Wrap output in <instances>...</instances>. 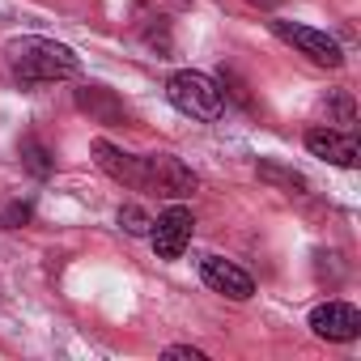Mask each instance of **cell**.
Wrapping results in <instances>:
<instances>
[{
    "instance_id": "cell-1",
    "label": "cell",
    "mask_w": 361,
    "mask_h": 361,
    "mask_svg": "<svg viewBox=\"0 0 361 361\" xmlns=\"http://www.w3.org/2000/svg\"><path fill=\"white\" fill-rule=\"evenodd\" d=\"M5 56L22 85H51V81H68L81 73V60L73 56V47H64L56 39H39V35L13 39L5 47Z\"/></svg>"
},
{
    "instance_id": "cell-2",
    "label": "cell",
    "mask_w": 361,
    "mask_h": 361,
    "mask_svg": "<svg viewBox=\"0 0 361 361\" xmlns=\"http://www.w3.org/2000/svg\"><path fill=\"white\" fill-rule=\"evenodd\" d=\"M166 98L174 111H183L200 123H217L221 111H226V94L221 85L209 77V73H196V68H183V73H174L166 81Z\"/></svg>"
},
{
    "instance_id": "cell-3",
    "label": "cell",
    "mask_w": 361,
    "mask_h": 361,
    "mask_svg": "<svg viewBox=\"0 0 361 361\" xmlns=\"http://www.w3.org/2000/svg\"><path fill=\"white\" fill-rule=\"evenodd\" d=\"M196 188H200V178L174 153H149L145 157V192H157V196H170V200H188Z\"/></svg>"
},
{
    "instance_id": "cell-4",
    "label": "cell",
    "mask_w": 361,
    "mask_h": 361,
    "mask_svg": "<svg viewBox=\"0 0 361 361\" xmlns=\"http://www.w3.org/2000/svg\"><path fill=\"white\" fill-rule=\"evenodd\" d=\"M192 230H196L192 209L170 204V209H166V213L149 226V243H153L157 259H178V255L188 251V243H192Z\"/></svg>"
},
{
    "instance_id": "cell-5",
    "label": "cell",
    "mask_w": 361,
    "mask_h": 361,
    "mask_svg": "<svg viewBox=\"0 0 361 361\" xmlns=\"http://www.w3.org/2000/svg\"><path fill=\"white\" fill-rule=\"evenodd\" d=\"M272 30H276L285 43H293L306 60H314V64H323V68H340V64H344V51H340V43H336L327 30L298 26V22H272Z\"/></svg>"
},
{
    "instance_id": "cell-6",
    "label": "cell",
    "mask_w": 361,
    "mask_h": 361,
    "mask_svg": "<svg viewBox=\"0 0 361 361\" xmlns=\"http://www.w3.org/2000/svg\"><path fill=\"white\" fill-rule=\"evenodd\" d=\"M310 331H314L319 340L348 344V340H357V331H361V314H357V306H348V302H323V306L310 310Z\"/></svg>"
},
{
    "instance_id": "cell-7",
    "label": "cell",
    "mask_w": 361,
    "mask_h": 361,
    "mask_svg": "<svg viewBox=\"0 0 361 361\" xmlns=\"http://www.w3.org/2000/svg\"><path fill=\"white\" fill-rule=\"evenodd\" d=\"M200 276H204L209 289H217V293H226V298H234V302H247V298L255 293L251 272H243L238 264H230V259H221V255H204V259H200Z\"/></svg>"
},
{
    "instance_id": "cell-8",
    "label": "cell",
    "mask_w": 361,
    "mask_h": 361,
    "mask_svg": "<svg viewBox=\"0 0 361 361\" xmlns=\"http://www.w3.org/2000/svg\"><path fill=\"white\" fill-rule=\"evenodd\" d=\"M94 161L115 178V183L145 192V157H136V153H128V149H119L111 140H94Z\"/></svg>"
},
{
    "instance_id": "cell-9",
    "label": "cell",
    "mask_w": 361,
    "mask_h": 361,
    "mask_svg": "<svg viewBox=\"0 0 361 361\" xmlns=\"http://www.w3.org/2000/svg\"><path fill=\"white\" fill-rule=\"evenodd\" d=\"M306 149L314 153V157H323V161H331V166H340V170H353L357 166V136L353 132H336V128H310L306 132Z\"/></svg>"
},
{
    "instance_id": "cell-10",
    "label": "cell",
    "mask_w": 361,
    "mask_h": 361,
    "mask_svg": "<svg viewBox=\"0 0 361 361\" xmlns=\"http://www.w3.org/2000/svg\"><path fill=\"white\" fill-rule=\"evenodd\" d=\"M77 106L90 111V115H98V119H106V123L123 119V106H119V102L111 98V90H102V85H85V90L77 94Z\"/></svg>"
},
{
    "instance_id": "cell-11",
    "label": "cell",
    "mask_w": 361,
    "mask_h": 361,
    "mask_svg": "<svg viewBox=\"0 0 361 361\" xmlns=\"http://www.w3.org/2000/svg\"><path fill=\"white\" fill-rule=\"evenodd\" d=\"M259 178L285 188V192H306V178L298 170H289V166H276V161H259Z\"/></svg>"
},
{
    "instance_id": "cell-12",
    "label": "cell",
    "mask_w": 361,
    "mask_h": 361,
    "mask_svg": "<svg viewBox=\"0 0 361 361\" xmlns=\"http://www.w3.org/2000/svg\"><path fill=\"white\" fill-rule=\"evenodd\" d=\"M30 221V204L26 200H18V196H5L0 200V230H18V226H26Z\"/></svg>"
},
{
    "instance_id": "cell-13",
    "label": "cell",
    "mask_w": 361,
    "mask_h": 361,
    "mask_svg": "<svg viewBox=\"0 0 361 361\" xmlns=\"http://www.w3.org/2000/svg\"><path fill=\"white\" fill-rule=\"evenodd\" d=\"M22 166L30 170V174H39V178H47L51 174V161H47V149L39 145V140H22Z\"/></svg>"
},
{
    "instance_id": "cell-14",
    "label": "cell",
    "mask_w": 361,
    "mask_h": 361,
    "mask_svg": "<svg viewBox=\"0 0 361 361\" xmlns=\"http://www.w3.org/2000/svg\"><path fill=\"white\" fill-rule=\"evenodd\" d=\"M119 226H123L132 238H149V226H153V221H149V213H145V209L123 204V209H119Z\"/></svg>"
},
{
    "instance_id": "cell-15",
    "label": "cell",
    "mask_w": 361,
    "mask_h": 361,
    "mask_svg": "<svg viewBox=\"0 0 361 361\" xmlns=\"http://www.w3.org/2000/svg\"><path fill=\"white\" fill-rule=\"evenodd\" d=\"M166 357H188V361H204V353H200V348H192V344H170V348H166Z\"/></svg>"
},
{
    "instance_id": "cell-16",
    "label": "cell",
    "mask_w": 361,
    "mask_h": 361,
    "mask_svg": "<svg viewBox=\"0 0 361 361\" xmlns=\"http://www.w3.org/2000/svg\"><path fill=\"white\" fill-rule=\"evenodd\" d=\"M247 5H272V0H247Z\"/></svg>"
}]
</instances>
